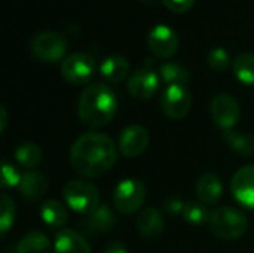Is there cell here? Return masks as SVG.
<instances>
[{
  "label": "cell",
  "mask_w": 254,
  "mask_h": 253,
  "mask_svg": "<svg viewBox=\"0 0 254 253\" xmlns=\"http://www.w3.org/2000/svg\"><path fill=\"white\" fill-rule=\"evenodd\" d=\"M118 161V148L104 133L88 131L71 146L70 164L85 177H98L107 173Z\"/></svg>",
  "instance_id": "obj_1"
},
{
  "label": "cell",
  "mask_w": 254,
  "mask_h": 253,
  "mask_svg": "<svg viewBox=\"0 0 254 253\" xmlns=\"http://www.w3.org/2000/svg\"><path fill=\"white\" fill-rule=\"evenodd\" d=\"M116 112L118 98L109 85L103 82H94L80 94L77 113L82 124L92 128L104 127L115 118Z\"/></svg>",
  "instance_id": "obj_2"
},
{
  "label": "cell",
  "mask_w": 254,
  "mask_h": 253,
  "mask_svg": "<svg viewBox=\"0 0 254 253\" xmlns=\"http://www.w3.org/2000/svg\"><path fill=\"white\" fill-rule=\"evenodd\" d=\"M208 225L211 233L222 240H237L247 233V216L234 207H217L210 213Z\"/></svg>",
  "instance_id": "obj_3"
},
{
  "label": "cell",
  "mask_w": 254,
  "mask_h": 253,
  "mask_svg": "<svg viewBox=\"0 0 254 253\" xmlns=\"http://www.w3.org/2000/svg\"><path fill=\"white\" fill-rule=\"evenodd\" d=\"M63 195L67 206L83 216L94 212L100 206L98 188L88 180L74 179L67 182L63 189Z\"/></svg>",
  "instance_id": "obj_4"
},
{
  "label": "cell",
  "mask_w": 254,
  "mask_h": 253,
  "mask_svg": "<svg viewBox=\"0 0 254 253\" xmlns=\"http://www.w3.org/2000/svg\"><path fill=\"white\" fill-rule=\"evenodd\" d=\"M146 200V186L137 179H124L116 185L113 204L122 215H132L143 207Z\"/></svg>",
  "instance_id": "obj_5"
},
{
  "label": "cell",
  "mask_w": 254,
  "mask_h": 253,
  "mask_svg": "<svg viewBox=\"0 0 254 253\" xmlns=\"http://www.w3.org/2000/svg\"><path fill=\"white\" fill-rule=\"evenodd\" d=\"M33 57L46 63H57L67 52V40L57 31H42L36 34L30 43Z\"/></svg>",
  "instance_id": "obj_6"
},
{
  "label": "cell",
  "mask_w": 254,
  "mask_h": 253,
  "mask_svg": "<svg viewBox=\"0 0 254 253\" xmlns=\"http://www.w3.org/2000/svg\"><path fill=\"white\" fill-rule=\"evenodd\" d=\"M97 64L94 58L85 52H73L61 63L63 78L73 85H83L95 75Z\"/></svg>",
  "instance_id": "obj_7"
},
{
  "label": "cell",
  "mask_w": 254,
  "mask_h": 253,
  "mask_svg": "<svg viewBox=\"0 0 254 253\" xmlns=\"http://www.w3.org/2000/svg\"><path fill=\"white\" fill-rule=\"evenodd\" d=\"M192 106V95L186 85H168L161 97V109L170 119L185 118Z\"/></svg>",
  "instance_id": "obj_8"
},
{
  "label": "cell",
  "mask_w": 254,
  "mask_h": 253,
  "mask_svg": "<svg viewBox=\"0 0 254 253\" xmlns=\"http://www.w3.org/2000/svg\"><path fill=\"white\" fill-rule=\"evenodd\" d=\"M147 45L153 55L159 58H170L177 52L180 40L170 25L158 24L149 31Z\"/></svg>",
  "instance_id": "obj_9"
},
{
  "label": "cell",
  "mask_w": 254,
  "mask_h": 253,
  "mask_svg": "<svg viewBox=\"0 0 254 253\" xmlns=\"http://www.w3.org/2000/svg\"><path fill=\"white\" fill-rule=\"evenodd\" d=\"M210 113L213 121L225 130H232L240 119V104L238 101L228 94H219L211 100Z\"/></svg>",
  "instance_id": "obj_10"
},
{
  "label": "cell",
  "mask_w": 254,
  "mask_h": 253,
  "mask_svg": "<svg viewBox=\"0 0 254 253\" xmlns=\"http://www.w3.org/2000/svg\"><path fill=\"white\" fill-rule=\"evenodd\" d=\"M149 131L141 125H129L119 136V151L127 158L141 155L149 146Z\"/></svg>",
  "instance_id": "obj_11"
},
{
  "label": "cell",
  "mask_w": 254,
  "mask_h": 253,
  "mask_svg": "<svg viewBox=\"0 0 254 253\" xmlns=\"http://www.w3.org/2000/svg\"><path fill=\"white\" fill-rule=\"evenodd\" d=\"M159 88V76L149 67L135 70L128 79V91L138 100H150Z\"/></svg>",
  "instance_id": "obj_12"
},
{
  "label": "cell",
  "mask_w": 254,
  "mask_h": 253,
  "mask_svg": "<svg viewBox=\"0 0 254 253\" xmlns=\"http://www.w3.org/2000/svg\"><path fill=\"white\" fill-rule=\"evenodd\" d=\"M234 198L243 206L254 209V164L240 169L231 182Z\"/></svg>",
  "instance_id": "obj_13"
},
{
  "label": "cell",
  "mask_w": 254,
  "mask_h": 253,
  "mask_svg": "<svg viewBox=\"0 0 254 253\" xmlns=\"http://www.w3.org/2000/svg\"><path fill=\"white\" fill-rule=\"evenodd\" d=\"M116 225L115 213L107 206H98L94 212L85 215L80 221V228L86 236H100L112 231Z\"/></svg>",
  "instance_id": "obj_14"
},
{
  "label": "cell",
  "mask_w": 254,
  "mask_h": 253,
  "mask_svg": "<svg viewBox=\"0 0 254 253\" xmlns=\"http://www.w3.org/2000/svg\"><path fill=\"white\" fill-rule=\"evenodd\" d=\"M18 191L27 201L40 200L48 191V179L37 170H28L22 174Z\"/></svg>",
  "instance_id": "obj_15"
},
{
  "label": "cell",
  "mask_w": 254,
  "mask_h": 253,
  "mask_svg": "<svg viewBox=\"0 0 254 253\" xmlns=\"http://www.w3.org/2000/svg\"><path fill=\"white\" fill-rule=\"evenodd\" d=\"M55 253H91V246L77 231L64 228L61 230L54 243Z\"/></svg>",
  "instance_id": "obj_16"
},
{
  "label": "cell",
  "mask_w": 254,
  "mask_h": 253,
  "mask_svg": "<svg viewBox=\"0 0 254 253\" xmlns=\"http://www.w3.org/2000/svg\"><path fill=\"white\" fill-rule=\"evenodd\" d=\"M196 195L199 203L205 206H214L223 195V183L219 176L213 173H205L199 177L196 183Z\"/></svg>",
  "instance_id": "obj_17"
},
{
  "label": "cell",
  "mask_w": 254,
  "mask_h": 253,
  "mask_svg": "<svg viewBox=\"0 0 254 253\" xmlns=\"http://www.w3.org/2000/svg\"><path fill=\"white\" fill-rule=\"evenodd\" d=\"M165 221L162 213L155 207H146L137 218V230L146 239H155L162 234Z\"/></svg>",
  "instance_id": "obj_18"
},
{
  "label": "cell",
  "mask_w": 254,
  "mask_h": 253,
  "mask_svg": "<svg viewBox=\"0 0 254 253\" xmlns=\"http://www.w3.org/2000/svg\"><path fill=\"white\" fill-rule=\"evenodd\" d=\"M129 69H131L129 63L125 57L113 54L101 63L100 73L107 82L118 84V82H122L129 75Z\"/></svg>",
  "instance_id": "obj_19"
},
{
  "label": "cell",
  "mask_w": 254,
  "mask_h": 253,
  "mask_svg": "<svg viewBox=\"0 0 254 253\" xmlns=\"http://www.w3.org/2000/svg\"><path fill=\"white\" fill-rule=\"evenodd\" d=\"M225 143L240 155L250 157L254 155V136L244 133V131H237V130H225L222 134Z\"/></svg>",
  "instance_id": "obj_20"
},
{
  "label": "cell",
  "mask_w": 254,
  "mask_h": 253,
  "mask_svg": "<svg viewBox=\"0 0 254 253\" xmlns=\"http://www.w3.org/2000/svg\"><path fill=\"white\" fill-rule=\"evenodd\" d=\"M40 216L43 222L52 228H61L67 224L68 221V212L57 200H48L42 204L40 207Z\"/></svg>",
  "instance_id": "obj_21"
},
{
  "label": "cell",
  "mask_w": 254,
  "mask_h": 253,
  "mask_svg": "<svg viewBox=\"0 0 254 253\" xmlns=\"http://www.w3.org/2000/svg\"><path fill=\"white\" fill-rule=\"evenodd\" d=\"M16 253H51V243L43 233L33 231L21 239Z\"/></svg>",
  "instance_id": "obj_22"
},
{
  "label": "cell",
  "mask_w": 254,
  "mask_h": 253,
  "mask_svg": "<svg viewBox=\"0 0 254 253\" xmlns=\"http://www.w3.org/2000/svg\"><path fill=\"white\" fill-rule=\"evenodd\" d=\"M159 75L168 85H186L190 81V72L180 63H164L159 67Z\"/></svg>",
  "instance_id": "obj_23"
},
{
  "label": "cell",
  "mask_w": 254,
  "mask_h": 253,
  "mask_svg": "<svg viewBox=\"0 0 254 253\" xmlns=\"http://www.w3.org/2000/svg\"><path fill=\"white\" fill-rule=\"evenodd\" d=\"M234 73L240 82L254 85V54H240L234 61Z\"/></svg>",
  "instance_id": "obj_24"
},
{
  "label": "cell",
  "mask_w": 254,
  "mask_h": 253,
  "mask_svg": "<svg viewBox=\"0 0 254 253\" xmlns=\"http://www.w3.org/2000/svg\"><path fill=\"white\" fill-rule=\"evenodd\" d=\"M15 160L19 166L25 169H34L42 160V151L36 143L25 142L21 143L15 151Z\"/></svg>",
  "instance_id": "obj_25"
},
{
  "label": "cell",
  "mask_w": 254,
  "mask_h": 253,
  "mask_svg": "<svg viewBox=\"0 0 254 253\" xmlns=\"http://www.w3.org/2000/svg\"><path fill=\"white\" fill-rule=\"evenodd\" d=\"M182 215L186 222H189L190 225H195V227H199V225L208 222V219H210V213L202 206V203H198V201L186 203Z\"/></svg>",
  "instance_id": "obj_26"
},
{
  "label": "cell",
  "mask_w": 254,
  "mask_h": 253,
  "mask_svg": "<svg viewBox=\"0 0 254 253\" xmlns=\"http://www.w3.org/2000/svg\"><path fill=\"white\" fill-rule=\"evenodd\" d=\"M13 219H15V204L13 200L3 192L1 194V218H0V224H1V233H7L10 230V227L13 225Z\"/></svg>",
  "instance_id": "obj_27"
},
{
  "label": "cell",
  "mask_w": 254,
  "mask_h": 253,
  "mask_svg": "<svg viewBox=\"0 0 254 253\" xmlns=\"http://www.w3.org/2000/svg\"><path fill=\"white\" fill-rule=\"evenodd\" d=\"M207 63L213 70L222 72L229 67L231 55L225 48H213L207 55Z\"/></svg>",
  "instance_id": "obj_28"
},
{
  "label": "cell",
  "mask_w": 254,
  "mask_h": 253,
  "mask_svg": "<svg viewBox=\"0 0 254 253\" xmlns=\"http://www.w3.org/2000/svg\"><path fill=\"white\" fill-rule=\"evenodd\" d=\"M22 174L7 161H3L1 164V185L4 188H13L18 186L21 182Z\"/></svg>",
  "instance_id": "obj_29"
},
{
  "label": "cell",
  "mask_w": 254,
  "mask_h": 253,
  "mask_svg": "<svg viewBox=\"0 0 254 253\" xmlns=\"http://www.w3.org/2000/svg\"><path fill=\"white\" fill-rule=\"evenodd\" d=\"M162 1L170 10L179 12V13L188 12L189 9H192V6L195 3V0H162Z\"/></svg>",
  "instance_id": "obj_30"
},
{
  "label": "cell",
  "mask_w": 254,
  "mask_h": 253,
  "mask_svg": "<svg viewBox=\"0 0 254 253\" xmlns=\"http://www.w3.org/2000/svg\"><path fill=\"white\" fill-rule=\"evenodd\" d=\"M185 204H186V203H183V201L179 200V198H170V200L165 201L164 209H165V212L170 213V215H179V213H183Z\"/></svg>",
  "instance_id": "obj_31"
},
{
  "label": "cell",
  "mask_w": 254,
  "mask_h": 253,
  "mask_svg": "<svg viewBox=\"0 0 254 253\" xmlns=\"http://www.w3.org/2000/svg\"><path fill=\"white\" fill-rule=\"evenodd\" d=\"M104 253H128V249L121 242H110L104 248Z\"/></svg>",
  "instance_id": "obj_32"
},
{
  "label": "cell",
  "mask_w": 254,
  "mask_h": 253,
  "mask_svg": "<svg viewBox=\"0 0 254 253\" xmlns=\"http://www.w3.org/2000/svg\"><path fill=\"white\" fill-rule=\"evenodd\" d=\"M0 115H1L0 128H1V131H4V130H6V124H7V113H6V109H4L3 106L0 107Z\"/></svg>",
  "instance_id": "obj_33"
},
{
  "label": "cell",
  "mask_w": 254,
  "mask_h": 253,
  "mask_svg": "<svg viewBox=\"0 0 254 253\" xmlns=\"http://www.w3.org/2000/svg\"><path fill=\"white\" fill-rule=\"evenodd\" d=\"M140 1H143V3H146V4H152L155 0H140Z\"/></svg>",
  "instance_id": "obj_34"
}]
</instances>
